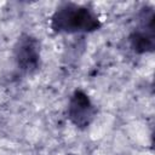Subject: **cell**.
<instances>
[{"label":"cell","mask_w":155,"mask_h":155,"mask_svg":"<svg viewBox=\"0 0 155 155\" xmlns=\"http://www.w3.org/2000/svg\"><path fill=\"white\" fill-rule=\"evenodd\" d=\"M97 114V109L91 102L87 93L81 90H76L68 104V117L78 128H86L91 125L94 116Z\"/></svg>","instance_id":"obj_3"},{"label":"cell","mask_w":155,"mask_h":155,"mask_svg":"<svg viewBox=\"0 0 155 155\" xmlns=\"http://www.w3.org/2000/svg\"><path fill=\"white\" fill-rule=\"evenodd\" d=\"M130 44H131L132 50L137 53L153 52L155 48L154 30L145 29V28H138L131 34Z\"/></svg>","instance_id":"obj_4"},{"label":"cell","mask_w":155,"mask_h":155,"mask_svg":"<svg viewBox=\"0 0 155 155\" xmlns=\"http://www.w3.org/2000/svg\"><path fill=\"white\" fill-rule=\"evenodd\" d=\"M51 28L57 33H91L101 28V21L92 8L74 2H64L53 12Z\"/></svg>","instance_id":"obj_1"},{"label":"cell","mask_w":155,"mask_h":155,"mask_svg":"<svg viewBox=\"0 0 155 155\" xmlns=\"http://www.w3.org/2000/svg\"><path fill=\"white\" fill-rule=\"evenodd\" d=\"M13 54L18 68L25 73H33L40 67V45L29 34H22L17 39Z\"/></svg>","instance_id":"obj_2"}]
</instances>
